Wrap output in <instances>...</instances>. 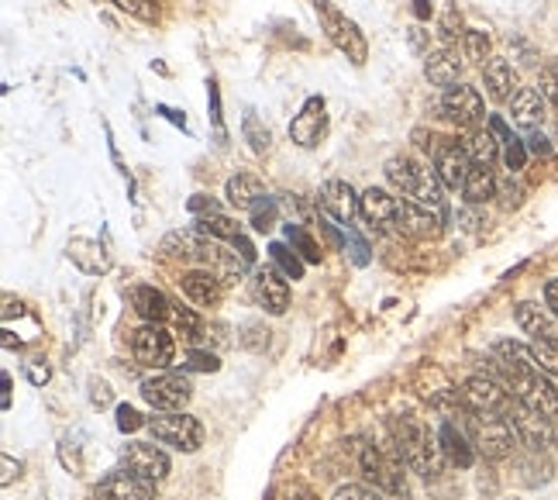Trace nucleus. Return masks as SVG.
Instances as JSON below:
<instances>
[{
	"instance_id": "obj_1",
	"label": "nucleus",
	"mask_w": 558,
	"mask_h": 500,
	"mask_svg": "<svg viewBox=\"0 0 558 500\" xmlns=\"http://www.w3.org/2000/svg\"><path fill=\"white\" fill-rule=\"evenodd\" d=\"M393 442H397L403 463H407L414 473L425 476V480L441 476L445 463H449V459H445V452H441L438 435H431L425 424L417 422V418H410V414L393 422Z\"/></svg>"
},
{
	"instance_id": "obj_2",
	"label": "nucleus",
	"mask_w": 558,
	"mask_h": 500,
	"mask_svg": "<svg viewBox=\"0 0 558 500\" xmlns=\"http://www.w3.org/2000/svg\"><path fill=\"white\" fill-rule=\"evenodd\" d=\"M465 431L473 439L476 452L486 463H500L514 455V428L506 422V414H489V411H469L465 414Z\"/></svg>"
},
{
	"instance_id": "obj_3",
	"label": "nucleus",
	"mask_w": 558,
	"mask_h": 500,
	"mask_svg": "<svg viewBox=\"0 0 558 500\" xmlns=\"http://www.w3.org/2000/svg\"><path fill=\"white\" fill-rule=\"evenodd\" d=\"M314 11H318L320 28H324L328 42H331L342 55H348L352 66H362V62L369 59V42H366L362 28L355 25L352 18H345L331 0H314Z\"/></svg>"
},
{
	"instance_id": "obj_4",
	"label": "nucleus",
	"mask_w": 558,
	"mask_h": 500,
	"mask_svg": "<svg viewBox=\"0 0 558 500\" xmlns=\"http://www.w3.org/2000/svg\"><path fill=\"white\" fill-rule=\"evenodd\" d=\"M149 431H152L156 442L173 446L176 452H197L204 446V424L197 422L193 414H183V411H169V414L152 418Z\"/></svg>"
},
{
	"instance_id": "obj_5",
	"label": "nucleus",
	"mask_w": 558,
	"mask_h": 500,
	"mask_svg": "<svg viewBox=\"0 0 558 500\" xmlns=\"http://www.w3.org/2000/svg\"><path fill=\"white\" fill-rule=\"evenodd\" d=\"M506 422L514 428L517 442L524 448H531V452H548V446H555V439H552V418L528 407V404H521L517 397L506 407Z\"/></svg>"
},
{
	"instance_id": "obj_6",
	"label": "nucleus",
	"mask_w": 558,
	"mask_h": 500,
	"mask_svg": "<svg viewBox=\"0 0 558 500\" xmlns=\"http://www.w3.org/2000/svg\"><path fill=\"white\" fill-rule=\"evenodd\" d=\"M193 397V383L186 373H159V376H149L142 383V400L149 407H156L162 414L169 411H183Z\"/></svg>"
},
{
	"instance_id": "obj_7",
	"label": "nucleus",
	"mask_w": 558,
	"mask_h": 500,
	"mask_svg": "<svg viewBox=\"0 0 558 500\" xmlns=\"http://www.w3.org/2000/svg\"><path fill=\"white\" fill-rule=\"evenodd\" d=\"M134 359L145 369H166L176 359V342L162 324H145L134 332Z\"/></svg>"
},
{
	"instance_id": "obj_8",
	"label": "nucleus",
	"mask_w": 558,
	"mask_h": 500,
	"mask_svg": "<svg viewBox=\"0 0 558 500\" xmlns=\"http://www.w3.org/2000/svg\"><path fill=\"white\" fill-rule=\"evenodd\" d=\"M462 400L469 411H489V414H506L510 407V390L506 383L493 376H469L462 383Z\"/></svg>"
},
{
	"instance_id": "obj_9",
	"label": "nucleus",
	"mask_w": 558,
	"mask_h": 500,
	"mask_svg": "<svg viewBox=\"0 0 558 500\" xmlns=\"http://www.w3.org/2000/svg\"><path fill=\"white\" fill-rule=\"evenodd\" d=\"M97 500H156V483L121 466L97 483Z\"/></svg>"
},
{
	"instance_id": "obj_10",
	"label": "nucleus",
	"mask_w": 558,
	"mask_h": 500,
	"mask_svg": "<svg viewBox=\"0 0 558 500\" xmlns=\"http://www.w3.org/2000/svg\"><path fill=\"white\" fill-rule=\"evenodd\" d=\"M441 111H445V118L455 121L458 128H473L479 118H482V94H479L476 86H465V83H455L445 90V97H441Z\"/></svg>"
},
{
	"instance_id": "obj_11",
	"label": "nucleus",
	"mask_w": 558,
	"mask_h": 500,
	"mask_svg": "<svg viewBox=\"0 0 558 500\" xmlns=\"http://www.w3.org/2000/svg\"><path fill=\"white\" fill-rule=\"evenodd\" d=\"M121 466L145 476V480H152V483H159L169 473V455L159 446H152V442H132V446L121 448Z\"/></svg>"
},
{
	"instance_id": "obj_12",
	"label": "nucleus",
	"mask_w": 558,
	"mask_h": 500,
	"mask_svg": "<svg viewBox=\"0 0 558 500\" xmlns=\"http://www.w3.org/2000/svg\"><path fill=\"white\" fill-rule=\"evenodd\" d=\"M324 125H328V104L324 97H307L300 114L290 121V138L300 145V149H314L324 135Z\"/></svg>"
},
{
	"instance_id": "obj_13",
	"label": "nucleus",
	"mask_w": 558,
	"mask_h": 500,
	"mask_svg": "<svg viewBox=\"0 0 558 500\" xmlns=\"http://www.w3.org/2000/svg\"><path fill=\"white\" fill-rule=\"evenodd\" d=\"M252 297L259 307H266L269 315H287L290 307V283L279 269H259L255 280H252Z\"/></svg>"
},
{
	"instance_id": "obj_14",
	"label": "nucleus",
	"mask_w": 558,
	"mask_h": 500,
	"mask_svg": "<svg viewBox=\"0 0 558 500\" xmlns=\"http://www.w3.org/2000/svg\"><path fill=\"white\" fill-rule=\"evenodd\" d=\"M318 204L331 214L338 225H345V228L355 221V214H359V197H355V190H352L345 180H328V184L320 186Z\"/></svg>"
},
{
	"instance_id": "obj_15",
	"label": "nucleus",
	"mask_w": 558,
	"mask_h": 500,
	"mask_svg": "<svg viewBox=\"0 0 558 500\" xmlns=\"http://www.w3.org/2000/svg\"><path fill=\"white\" fill-rule=\"evenodd\" d=\"M397 228L410 238H438L441 235V214L431 211V208H421L414 201H400Z\"/></svg>"
},
{
	"instance_id": "obj_16",
	"label": "nucleus",
	"mask_w": 558,
	"mask_h": 500,
	"mask_svg": "<svg viewBox=\"0 0 558 500\" xmlns=\"http://www.w3.org/2000/svg\"><path fill=\"white\" fill-rule=\"evenodd\" d=\"M438 442H441V452H445V459L458 466V470H469L473 463H476V446H473V439H469V431L465 428H458L455 422H441L438 428Z\"/></svg>"
},
{
	"instance_id": "obj_17",
	"label": "nucleus",
	"mask_w": 558,
	"mask_h": 500,
	"mask_svg": "<svg viewBox=\"0 0 558 500\" xmlns=\"http://www.w3.org/2000/svg\"><path fill=\"white\" fill-rule=\"evenodd\" d=\"M434 169H438L441 184L449 186V190H458V186H465V176L473 169V159H469V152L462 145H441L438 156H434Z\"/></svg>"
},
{
	"instance_id": "obj_18",
	"label": "nucleus",
	"mask_w": 558,
	"mask_h": 500,
	"mask_svg": "<svg viewBox=\"0 0 558 500\" xmlns=\"http://www.w3.org/2000/svg\"><path fill=\"white\" fill-rule=\"evenodd\" d=\"M397 211H400V201L390 197L386 190H379V186H369V190L359 197V214L369 221L372 228L397 225Z\"/></svg>"
},
{
	"instance_id": "obj_19",
	"label": "nucleus",
	"mask_w": 558,
	"mask_h": 500,
	"mask_svg": "<svg viewBox=\"0 0 558 500\" xmlns=\"http://www.w3.org/2000/svg\"><path fill=\"white\" fill-rule=\"evenodd\" d=\"M180 290L197 307H211L221 297V276L211 273V269H190V273L180 276Z\"/></svg>"
},
{
	"instance_id": "obj_20",
	"label": "nucleus",
	"mask_w": 558,
	"mask_h": 500,
	"mask_svg": "<svg viewBox=\"0 0 558 500\" xmlns=\"http://www.w3.org/2000/svg\"><path fill=\"white\" fill-rule=\"evenodd\" d=\"M510 118H514L517 128L534 132V128L541 125V118H545V97H541V90H531V86L517 90V94L510 97Z\"/></svg>"
},
{
	"instance_id": "obj_21",
	"label": "nucleus",
	"mask_w": 558,
	"mask_h": 500,
	"mask_svg": "<svg viewBox=\"0 0 558 500\" xmlns=\"http://www.w3.org/2000/svg\"><path fill=\"white\" fill-rule=\"evenodd\" d=\"M132 307H134V315L142 317L145 324H162L166 317H173V304H169V297L156 287H134L132 290Z\"/></svg>"
},
{
	"instance_id": "obj_22",
	"label": "nucleus",
	"mask_w": 558,
	"mask_h": 500,
	"mask_svg": "<svg viewBox=\"0 0 558 500\" xmlns=\"http://www.w3.org/2000/svg\"><path fill=\"white\" fill-rule=\"evenodd\" d=\"M425 77L434 83V86H455L458 77H462V59L458 53H452L449 45L445 49H438V53H427V62H425Z\"/></svg>"
},
{
	"instance_id": "obj_23",
	"label": "nucleus",
	"mask_w": 558,
	"mask_h": 500,
	"mask_svg": "<svg viewBox=\"0 0 558 500\" xmlns=\"http://www.w3.org/2000/svg\"><path fill=\"white\" fill-rule=\"evenodd\" d=\"M514 317H517L521 332H524V335H531V339H558L555 321L548 317V311H545V307H538L534 300L517 304V307H514Z\"/></svg>"
},
{
	"instance_id": "obj_24",
	"label": "nucleus",
	"mask_w": 558,
	"mask_h": 500,
	"mask_svg": "<svg viewBox=\"0 0 558 500\" xmlns=\"http://www.w3.org/2000/svg\"><path fill=\"white\" fill-rule=\"evenodd\" d=\"M224 193H228L231 208H239V211H252V208L266 197V186H263L259 176H252V173H239V176H231V180H228Z\"/></svg>"
},
{
	"instance_id": "obj_25",
	"label": "nucleus",
	"mask_w": 558,
	"mask_h": 500,
	"mask_svg": "<svg viewBox=\"0 0 558 500\" xmlns=\"http://www.w3.org/2000/svg\"><path fill=\"white\" fill-rule=\"evenodd\" d=\"M482 79H486V94L493 101H510L514 97V86H517V73L506 59H489L482 66Z\"/></svg>"
},
{
	"instance_id": "obj_26",
	"label": "nucleus",
	"mask_w": 558,
	"mask_h": 500,
	"mask_svg": "<svg viewBox=\"0 0 558 500\" xmlns=\"http://www.w3.org/2000/svg\"><path fill=\"white\" fill-rule=\"evenodd\" d=\"M66 256L80 266L83 273H93V276H97V273H107V266H110V259L104 256V245L93 242V238H73Z\"/></svg>"
},
{
	"instance_id": "obj_27",
	"label": "nucleus",
	"mask_w": 558,
	"mask_h": 500,
	"mask_svg": "<svg viewBox=\"0 0 558 500\" xmlns=\"http://www.w3.org/2000/svg\"><path fill=\"white\" fill-rule=\"evenodd\" d=\"M410 201L421 204V208H431V211H438V214L445 211V184H441L438 169L421 166V176H417V186H414Z\"/></svg>"
},
{
	"instance_id": "obj_28",
	"label": "nucleus",
	"mask_w": 558,
	"mask_h": 500,
	"mask_svg": "<svg viewBox=\"0 0 558 500\" xmlns=\"http://www.w3.org/2000/svg\"><path fill=\"white\" fill-rule=\"evenodd\" d=\"M497 176H493V169L489 166H476L473 162V169H469V176H465V186H462V193H465V204H486L489 197H497Z\"/></svg>"
},
{
	"instance_id": "obj_29",
	"label": "nucleus",
	"mask_w": 558,
	"mask_h": 500,
	"mask_svg": "<svg viewBox=\"0 0 558 500\" xmlns=\"http://www.w3.org/2000/svg\"><path fill=\"white\" fill-rule=\"evenodd\" d=\"M462 149L469 152V159H473L476 166H493L497 156H500V138L489 132V128H473L469 138L462 142Z\"/></svg>"
},
{
	"instance_id": "obj_30",
	"label": "nucleus",
	"mask_w": 558,
	"mask_h": 500,
	"mask_svg": "<svg viewBox=\"0 0 558 500\" xmlns=\"http://www.w3.org/2000/svg\"><path fill=\"white\" fill-rule=\"evenodd\" d=\"M517 473H521V483L541 487V483L552 480V459H548L545 452H531V448H528V455L517 459Z\"/></svg>"
},
{
	"instance_id": "obj_31",
	"label": "nucleus",
	"mask_w": 558,
	"mask_h": 500,
	"mask_svg": "<svg viewBox=\"0 0 558 500\" xmlns=\"http://www.w3.org/2000/svg\"><path fill=\"white\" fill-rule=\"evenodd\" d=\"M417 176H421V166H414L407 156H393L386 162V180L397 186L400 193H414V186H417Z\"/></svg>"
},
{
	"instance_id": "obj_32",
	"label": "nucleus",
	"mask_w": 558,
	"mask_h": 500,
	"mask_svg": "<svg viewBox=\"0 0 558 500\" xmlns=\"http://www.w3.org/2000/svg\"><path fill=\"white\" fill-rule=\"evenodd\" d=\"M193 228H197L200 235L217 238V242H235V238L241 235L239 221H231L228 214H211V217H197V221H193Z\"/></svg>"
},
{
	"instance_id": "obj_33",
	"label": "nucleus",
	"mask_w": 558,
	"mask_h": 500,
	"mask_svg": "<svg viewBox=\"0 0 558 500\" xmlns=\"http://www.w3.org/2000/svg\"><path fill=\"white\" fill-rule=\"evenodd\" d=\"M269 259L279 266V273L287 280H303V256H296L287 242H272L269 245Z\"/></svg>"
},
{
	"instance_id": "obj_34",
	"label": "nucleus",
	"mask_w": 558,
	"mask_h": 500,
	"mask_svg": "<svg viewBox=\"0 0 558 500\" xmlns=\"http://www.w3.org/2000/svg\"><path fill=\"white\" fill-rule=\"evenodd\" d=\"M241 135H245V142L252 145V152H255V156H266L269 145H272V135H269V128L259 121V114H255V111H245Z\"/></svg>"
},
{
	"instance_id": "obj_35",
	"label": "nucleus",
	"mask_w": 558,
	"mask_h": 500,
	"mask_svg": "<svg viewBox=\"0 0 558 500\" xmlns=\"http://www.w3.org/2000/svg\"><path fill=\"white\" fill-rule=\"evenodd\" d=\"M534 359L548 376H558V339H534Z\"/></svg>"
},
{
	"instance_id": "obj_36",
	"label": "nucleus",
	"mask_w": 558,
	"mask_h": 500,
	"mask_svg": "<svg viewBox=\"0 0 558 500\" xmlns=\"http://www.w3.org/2000/svg\"><path fill=\"white\" fill-rule=\"evenodd\" d=\"M252 228H255V232H263V235H266L269 228H272V225H276V217H279V204H276V201H272V197H263V201H259V204H255V208H252Z\"/></svg>"
},
{
	"instance_id": "obj_37",
	"label": "nucleus",
	"mask_w": 558,
	"mask_h": 500,
	"mask_svg": "<svg viewBox=\"0 0 558 500\" xmlns=\"http://www.w3.org/2000/svg\"><path fill=\"white\" fill-rule=\"evenodd\" d=\"M173 321H176V332L183 335L186 342H197V339H200V317L193 315L190 307H183V304L176 307V304H173Z\"/></svg>"
},
{
	"instance_id": "obj_38",
	"label": "nucleus",
	"mask_w": 558,
	"mask_h": 500,
	"mask_svg": "<svg viewBox=\"0 0 558 500\" xmlns=\"http://www.w3.org/2000/svg\"><path fill=\"white\" fill-rule=\"evenodd\" d=\"M465 59L486 66V59H489V35H486V31H479V28H469V31H465Z\"/></svg>"
},
{
	"instance_id": "obj_39",
	"label": "nucleus",
	"mask_w": 558,
	"mask_h": 500,
	"mask_svg": "<svg viewBox=\"0 0 558 500\" xmlns=\"http://www.w3.org/2000/svg\"><path fill=\"white\" fill-rule=\"evenodd\" d=\"M117 11H125V14H132L138 21H156L159 18V7H156V0H110Z\"/></svg>"
},
{
	"instance_id": "obj_40",
	"label": "nucleus",
	"mask_w": 558,
	"mask_h": 500,
	"mask_svg": "<svg viewBox=\"0 0 558 500\" xmlns=\"http://www.w3.org/2000/svg\"><path fill=\"white\" fill-rule=\"evenodd\" d=\"M283 228H287V238H290L293 245H296V249H300V256H303V263H320V249L318 245H314V238L311 235H303V232H300V228H296V225H283Z\"/></svg>"
},
{
	"instance_id": "obj_41",
	"label": "nucleus",
	"mask_w": 558,
	"mask_h": 500,
	"mask_svg": "<svg viewBox=\"0 0 558 500\" xmlns=\"http://www.w3.org/2000/svg\"><path fill=\"white\" fill-rule=\"evenodd\" d=\"M345 249L348 252H352V263L355 266H369V245H366V238L359 235V232H355V228H348L345 232Z\"/></svg>"
},
{
	"instance_id": "obj_42",
	"label": "nucleus",
	"mask_w": 558,
	"mask_h": 500,
	"mask_svg": "<svg viewBox=\"0 0 558 500\" xmlns=\"http://www.w3.org/2000/svg\"><path fill=\"white\" fill-rule=\"evenodd\" d=\"M207 104H211V121H214V135L224 142L228 138V128H224V114H221V94H217V83H207Z\"/></svg>"
},
{
	"instance_id": "obj_43",
	"label": "nucleus",
	"mask_w": 558,
	"mask_h": 500,
	"mask_svg": "<svg viewBox=\"0 0 558 500\" xmlns=\"http://www.w3.org/2000/svg\"><path fill=\"white\" fill-rule=\"evenodd\" d=\"M504 162L510 173H521L524 169V162H528V142H521V138H514L510 145H504Z\"/></svg>"
},
{
	"instance_id": "obj_44",
	"label": "nucleus",
	"mask_w": 558,
	"mask_h": 500,
	"mask_svg": "<svg viewBox=\"0 0 558 500\" xmlns=\"http://www.w3.org/2000/svg\"><path fill=\"white\" fill-rule=\"evenodd\" d=\"M538 86H541V97H545L548 104L558 107V62H552V66H545V70H541Z\"/></svg>"
},
{
	"instance_id": "obj_45",
	"label": "nucleus",
	"mask_w": 558,
	"mask_h": 500,
	"mask_svg": "<svg viewBox=\"0 0 558 500\" xmlns=\"http://www.w3.org/2000/svg\"><path fill=\"white\" fill-rule=\"evenodd\" d=\"M331 500H386V497H383L379 490H372V487H362V483H348V487H338Z\"/></svg>"
},
{
	"instance_id": "obj_46",
	"label": "nucleus",
	"mask_w": 558,
	"mask_h": 500,
	"mask_svg": "<svg viewBox=\"0 0 558 500\" xmlns=\"http://www.w3.org/2000/svg\"><path fill=\"white\" fill-rule=\"evenodd\" d=\"M117 428H121L125 435H132V431H138V428H149V422L134 411L132 404H117Z\"/></svg>"
},
{
	"instance_id": "obj_47",
	"label": "nucleus",
	"mask_w": 558,
	"mask_h": 500,
	"mask_svg": "<svg viewBox=\"0 0 558 500\" xmlns=\"http://www.w3.org/2000/svg\"><path fill=\"white\" fill-rule=\"evenodd\" d=\"M186 369H193V373H217L221 363H217V356H214V352H200V348H193V352L186 356Z\"/></svg>"
},
{
	"instance_id": "obj_48",
	"label": "nucleus",
	"mask_w": 558,
	"mask_h": 500,
	"mask_svg": "<svg viewBox=\"0 0 558 500\" xmlns=\"http://www.w3.org/2000/svg\"><path fill=\"white\" fill-rule=\"evenodd\" d=\"M186 211L197 214V217H211V214H224V211H221V204H217L214 197H207V193H197V197H190V201H186Z\"/></svg>"
},
{
	"instance_id": "obj_49",
	"label": "nucleus",
	"mask_w": 558,
	"mask_h": 500,
	"mask_svg": "<svg viewBox=\"0 0 558 500\" xmlns=\"http://www.w3.org/2000/svg\"><path fill=\"white\" fill-rule=\"evenodd\" d=\"M110 400H114V394H110V387L104 380H90V404L104 411V407H110Z\"/></svg>"
},
{
	"instance_id": "obj_50",
	"label": "nucleus",
	"mask_w": 558,
	"mask_h": 500,
	"mask_svg": "<svg viewBox=\"0 0 558 500\" xmlns=\"http://www.w3.org/2000/svg\"><path fill=\"white\" fill-rule=\"evenodd\" d=\"M49 376H53V373H49V366H45L42 359H31V363H28V380H31L35 387H45Z\"/></svg>"
},
{
	"instance_id": "obj_51",
	"label": "nucleus",
	"mask_w": 558,
	"mask_h": 500,
	"mask_svg": "<svg viewBox=\"0 0 558 500\" xmlns=\"http://www.w3.org/2000/svg\"><path fill=\"white\" fill-rule=\"evenodd\" d=\"M528 152H534V156H552V142L545 135L531 132L528 135Z\"/></svg>"
},
{
	"instance_id": "obj_52",
	"label": "nucleus",
	"mask_w": 558,
	"mask_h": 500,
	"mask_svg": "<svg viewBox=\"0 0 558 500\" xmlns=\"http://www.w3.org/2000/svg\"><path fill=\"white\" fill-rule=\"evenodd\" d=\"M489 132L500 138V145H510V142H514V132L506 128V121H504V118H497V114L489 118Z\"/></svg>"
},
{
	"instance_id": "obj_53",
	"label": "nucleus",
	"mask_w": 558,
	"mask_h": 500,
	"mask_svg": "<svg viewBox=\"0 0 558 500\" xmlns=\"http://www.w3.org/2000/svg\"><path fill=\"white\" fill-rule=\"evenodd\" d=\"M458 28H462L458 14H455V11H449V14H445V21H441V38H445V42H452L455 35H458Z\"/></svg>"
},
{
	"instance_id": "obj_54",
	"label": "nucleus",
	"mask_w": 558,
	"mask_h": 500,
	"mask_svg": "<svg viewBox=\"0 0 558 500\" xmlns=\"http://www.w3.org/2000/svg\"><path fill=\"white\" fill-rule=\"evenodd\" d=\"M231 245H235V252H239V256H241V259H245L248 266L255 263V249H252V242H248L245 235H239L235 242H231Z\"/></svg>"
},
{
	"instance_id": "obj_55",
	"label": "nucleus",
	"mask_w": 558,
	"mask_h": 500,
	"mask_svg": "<svg viewBox=\"0 0 558 500\" xmlns=\"http://www.w3.org/2000/svg\"><path fill=\"white\" fill-rule=\"evenodd\" d=\"M545 300H548V311L558 317V280H548V287H545Z\"/></svg>"
},
{
	"instance_id": "obj_56",
	"label": "nucleus",
	"mask_w": 558,
	"mask_h": 500,
	"mask_svg": "<svg viewBox=\"0 0 558 500\" xmlns=\"http://www.w3.org/2000/svg\"><path fill=\"white\" fill-rule=\"evenodd\" d=\"M18 473H21V466H14V459H11V455H4V476H0V483L7 487V483H11Z\"/></svg>"
},
{
	"instance_id": "obj_57",
	"label": "nucleus",
	"mask_w": 558,
	"mask_h": 500,
	"mask_svg": "<svg viewBox=\"0 0 558 500\" xmlns=\"http://www.w3.org/2000/svg\"><path fill=\"white\" fill-rule=\"evenodd\" d=\"M159 114L166 118V121H173V125H180V128H186V118L180 114V111H173V107L159 104Z\"/></svg>"
},
{
	"instance_id": "obj_58",
	"label": "nucleus",
	"mask_w": 558,
	"mask_h": 500,
	"mask_svg": "<svg viewBox=\"0 0 558 500\" xmlns=\"http://www.w3.org/2000/svg\"><path fill=\"white\" fill-rule=\"evenodd\" d=\"M414 18H417V21H427V18H431V0H414Z\"/></svg>"
},
{
	"instance_id": "obj_59",
	"label": "nucleus",
	"mask_w": 558,
	"mask_h": 500,
	"mask_svg": "<svg viewBox=\"0 0 558 500\" xmlns=\"http://www.w3.org/2000/svg\"><path fill=\"white\" fill-rule=\"evenodd\" d=\"M0 387H4V397H0V404H4V411H7V407H11V376H7V373L0 376Z\"/></svg>"
},
{
	"instance_id": "obj_60",
	"label": "nucleus",
	"mask_w": 558,
	"mask_h": 500,
	"mask_svg": "<svg viewBox=\"0 0 558 500\" xmlns=\"http://www.w3.org/2000/svg\"><path fill=\"white\" fill-rule=\"evenodd\" d=\"M283 500H314V497H311L307 490H300V487H293V490H287V497H283Z\"/></svg>"
},
{
	"instance_id": "obj_61",
	"label": "nucleus",
	"mask_w": 558,
	"mask_h": 500,
	"mask_svg": "<svg viewBox=\"0 0 558 500\" xmlns=\"http://www.w3.org/2000/svg\"><path fill=\"white\" fill-rule=\"evenodd\" d=\"M410 45H414L417 53L425 49V35H421V28H414V31H410Z\"/></svg>"
},
{
	"instance_id": "obj_62",
	"label": "nucleus",
	"mask_w": 558,
	"mask_h": 500,
	"mask_svg": "<svg viewBox=\"0 0 558 500\" xmlns=\"http://www.w3.org/2000/svg\"><path fill=\"white\" fill-rule=\"evenodd\" d=\"M552 439H555V446H558V411L552 414Z\"/></svg>"
}]
</instances>
